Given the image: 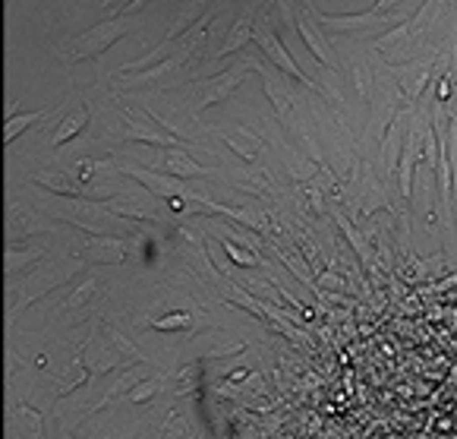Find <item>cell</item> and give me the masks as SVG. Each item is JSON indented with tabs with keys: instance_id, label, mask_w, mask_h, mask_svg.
Instances as JSON below:
<instances>
[{
	"instance_id": "obj_1",
	"label": "cell",
	"mask_w": 457,
	"mask_h": 439,
	"mask_svg": "<svg viewBox=\"0 0 457 439\" xmlns=\"http://www.w3.org/2000/svg\"><path fill=\"white\" fill-rule=\"evenodd\" d=\"M186 319H189L186 313H177V316H170V319H161V322H158V329H174V325H183Z\"/></svg>"
},
{
	"instance_id": "obj_2",
	"label": "cell",
	"mask_w": 457,
	"mask_h": 439,
	"mask_svg": "<svg viewBox=\"0 0 457 439\" xmlns=\"http://www.w3.org/2000/svg\"><path fill=\"white\" fill-rule=\"evenodd\" d=\"M224 250H227V256H234V259H237V262H240V265H252V259H249V256H246V253H240V250H237V247H231V244H227V247H224Z\"/></svg>"
},
{
	"instance_id": "obj_3",
	"label": "cell",
	"mask_w": 457,
	"mask_h": 439,
	"mask_svg": "<svg viewBox=\"0 0 457 439\" xmlns=\"http://www.w3.org/2000/svg\"><path fill=\"white\" fill-rule=\"evenodd\" d=\"M170 171H183V174H202L196 164H186V161H170Z\"/></svg>"
}]
</instances>
